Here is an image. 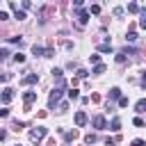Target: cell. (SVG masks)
<instances>
[{"label":"cell","instance_id":"obj_8","mask_svg":"<svg viewBox=\"0 0 146 146\" xmlns=\"http://www.w3.org/2000/svg\"><path fill=\"white\" fill-rule=\"evenodd\" d=\"M36 82H39V75L36 73H30V75L23 78V84H36Z\"/></svg>","mask_w":146,"mask_h":146},{"label":"cell","instance_id":"obj_28","mask_svg":"<svg viewBox=\"0 0 146 146\" xmlns=\"http://www.w3.org/2000/svg\"><path fill=\"white\" fill-rule=\"evenodd\" d=\"M87 75H89V73H87L84 68H78V78H87Z\"/></svg>","mask_w":146,"mask_h":146},{"label":"cell","instance_id":"obj_22","mask_svg":"<svg viewBox=\"0 0 146 146\" xmlns=\"http://www.w3.org/2000/svg\"><path fill=\"white\" fill-rule=\"evenodd\" d=\"M78 96H80V94H78V89H71V91H68V98H71V100H75Z\"/></svg>","mask_w":146,"mask_h":146},{"label":"cell","instance_id":"obj_3","mask_svg":"<svg viewBox=\"0 0 146 146\" xmlns=\"http://www.w3.org/2000/svg\"><path fill=\"white\" fill-rule=\"evenodd\" d=\"M75 16H78V23H80V25H84V23L89 21V11H84V9H80V7H75Z\"/></svg>","mask_w":146,"mask_h":146},{"label":"cell","instance_id":"obj_13","mask_svg":"<svg viewBox=\"0 0 146 146\" xmlns=\"http://www.w3.org/2000/svg\"><path fill=\"white\" fill-rule=\"evenodd\" d=\"M119 96H121V89L119 87H112L110 89V98H119Z\"/></svg>","mask_w":146,"mask_h":146},{"label":"cell","instance_id":"obj_10","mask_svg":"<svg viewBox=\"0 0 146 146\" xmlns=\"http://www.w3.org/2000/svg\"><path fill=\"white\" fill-rule=\"evenodd\" d=\"M32 52H34V55H36V57H46V50H43V48H41V46H36V43H34V46H32Z\"/></svg>","mask_w":146,"mask_h":146},{"label":"cell","instance_id":"obj_24","mask_svg":"<svg viewBox=\"0 0 146 146\" xmlns=\"http://www.w3.org/2000/svg\"><path fill=\"white\" fill-rule=\"evenodd\" d=\"M123 62H125V55L119 52V55H116V64H123Z\"/></svg>","mask_w":146,"mask_h":146},{"label":"cell","instance_id":"obj_17","mask_svg":"<svg viewBox=\"0 0 146 146\" xmlns=\"http://www.w3.org/2000/svg\"><path fill=\"white\" fill-rule=\"evenodd\" d=\"M125 41L135 43V41H137V34H135V32H128V34H125Z\"/></svg>","mask_w":146,"mask_h":146},{"label":"cell","instance_id":"obj_4","mask_svg":"<svg viewBox=\"0 0 146 146\" xmlns=\"http://www.w3.org/2000/svg\"><path fill=\"white\" fill-rule=\"evenodd\" d=\"M46 128H36V130H30V139H34V141H39V139H43L46 137Z\"/></svg>","mask_w":146,"mask_h":146},{"label":"cell","instance_id":"obj_19","mask_svg":"<svg viewBox=\"0 0 146 146\" xmlns=\"http://www.w3.org/2000/svg\"><path fill=\"white\" fill-rule=\"evenodd\" d=\"M75 137H78V132H75V130H71V132H66V141H73Z\"/></svg>","mask_w":146,"mask_h":146},{"label":"cell","instance_id":"obj_27","mask_svg":"<svg viewBox=\"0 0 146 146\" xmlns=\"http://www.w3.org/2000/svg\"><path fill=\"white\" fill-rule=\"evenodd\" d=\"M130 146H146V144H144V139H132Z\"/></svg>","mask_w":146,"mask_h":146},{"label":"cell","instance_id":"obj_29","mask_svg":"<svg viewBox=\"0 0 146 146\" xmlns=\"http://www.w3.org/2000/svg\"><path fill=\"white\" fill-rule=\"evenodd\" d=\"M89 11H91V14H98V11H100V7H98V5H91V9H89Z\"/></svg>","mask_w":146,"mask_h":146},{"label":"cell","instance_id":"obj_12","mask_svg":"<svg viewBox=\"0 0 146 146\" xmlns=\"http://www.w3.org/2000/svg\"><path fill=\"white\" fill-rule=\"evenodd\" d=\"M98 50H100V52H112V43L107 41V43H103V46H98Z\"/></svg>","mask_w":146,"mask_h":146},{"label":"cell","instance_id":"obj_26","mask_svg":"<svg viewBox=\"0 0 146 146\" xmlns=\"http://www.w3.org/2000/svg\"><path fill=\"white\" fill-rule=\"evenodd\" d=\"M84 141H87V144H94V141H96V135H87Z\"/></svg>","mask_w":146,"mask_h":146},{"label":"cell","instance_id":"obj_1","mask_svg":"<svg viewBox=\"0 0 146 146\" xmlns=\"http://www.w3.org/2000/svg\"><path fill=\"white\" fill-rule=\"evenodd\" d=\"M62 89H64V84H57V87L50 91V98H48V105H50V107H55V103H59V98H62Z\"/></svg>","mask_w":146,"mask_h":146},{"label":"cell","instance_id":"obj_14","mask_svg":"<svg viewBox=\"0 0 146 146\" xmlns=\"http://www.w3.org/2000/svg\"><path fill=\"white\" fill-rule=\"evenodd\" d=\"M128 11H130V14H137V11H139V5H137V2H130V5H128Z\"/></svg>","mask_w":146,"mask_h":146},{"label":"cell","instance_id":"obj_16","mask_svg":"<svg viewBox=\"0 0 146 146\" xmlns=\"http://www.w3.org/2000/svg\"><path fill=\"white\" fill-rule=\"evenodd\" d=\"M94 73H96V75L105 73V64H96V66H94Z\"/></svg>","mask_w":146,"mask_h":146},{"label":"cell","instance_id":"obj_15","mask_svg":"<svg viewBox=\"0 0 146 146\" xmlns=\"http://www.w3.org/2000/svg\"><path fill=\"white\" fill-rule=\"evenodd\" d=\"M14 11H16V18H18V21H25V9H18V7H16Z\"/></svg>","mask_w":146,"mask_h":146},{"label":"cell","instance_id":"obj_18","mask_svg":"<svg viewBox=\"0 0 146 146\" xmlns=\"http://www.w3.org/2000/svg\"><path fill=\"white\" fill-rule=\"evenodd\" d=\"M14 62H18V64L25 62V55H23V52H16V55H14Z\"/></svg>","mask_w":146,"mask_h":146},{"label":"cell","instance_id":"obj_32","mask_svg":"<svg viewBox=\"0 0 146 146\" xmlns=\"http://www.w3.org/2000/svg\"><path fill=\"white\" fill-rule=\"evenodd\" d=\"M9 114V110H0V116H7Z\"/></svg>","mask_w":146,"mask_h":146},{"label":"cell","instance_id":"obj_5","mask_svg":"<svg viewBox=\"0 0 146 146\" xmlns=\"http://www.w3.org/2000/svg\"><path fill=\"white\" fill-rule=\"evenodd\" d=\"M91 123H94V128H98V130L107 128V121H105V116H100V114H98V116H94V121H91Z\"/></svg>","mask_w":146,"mask_h":146},{"label":"cell","instance_id":"obj_7","mask_svg":"<svg viewBox=\"0 0 146 146\" xmlns=\"http://www.w3.org/2000/svg\"><path fill=\"white\" fill-rule=\"evenodd\" d=\"M84 123H87V114H84V112H75V125L82 128Z\"/></svg>","mask_w":146,"mask_h":146},{"label":"cell","instance_id":"obj_31","mask_svg":"<svg viewBox=\"0 0 146 146\" xmlns=\"http://www.w3.org/2000/svg\"><path fill=\"white\" fill-rule=\"evenodd\" d=\"M82 2L84 0H73V7H82Z\"/></svg>","mask_w":146,"mask_h":146},{"label":"cell","instance_id":"obj_25","mask_svg":"<svg viewBox=\"0 0 146 146\" xmlns=\"http://www.w3.org/2000/svg\"><path fill=\"white\" fill-rule=\"evenodd\" d=\"M119 105L125 107V105H128V98H125V96H119Z\"/></svg>","mask_w":146,"mask_h":146},{"label":"cell","instance_id":"obj_6","mask_svg":"<svg viewBox=\"0 0 146 146\" xmlns=\"http://www.w3.org/2000/svg\"><path fill=\"white\" fill-rule=\"evenodd\" d=\"M23 100H25V105L30 107L34 100H36V91H25V96H23Z\"/></svg>","mask_w":146,"mask_h":146},{"label":"cell","instance_id":"obj_11","mask_svg":"<svg viewBox=\"0 0 146 146\" xmlns=\"http://www.w3.org/2000/svg\"><path fill=\"white\" fill-rule=\"evenodd\" d=\"M137 112H146V98H141V100H137Z\"/></svg>","mask_w":146,"mask_h":146},{"label":"cell","instance_id":"obj_33","mask_svg":"<svg viewBox=\"0 0 146 146\" xmlns=\"http://www.w3.org/2000/svg\"><path fill=\"white\" fill-rule=\"evenodd\" d=\"M141 82H144V84H146V71H144V73H141Z\"/></svg>","mask_w":146,"mask_h":146},{"label":"cell","instance_id":"obj_21","mask_svg":"<svg viewBox=\"0 0 146 146\" xmlns=\"http://www.w3.org/2000/svg\"><path fill=\"white\" fill-rule=\"evenodd\" d=\"M50 73H52V78H62V75H64V73H62V68H52Z\"/></svg>","mask_w":146,"mask_h":146},{"label":"cell","instance_id":"obj_23","mask_svg":"<svg viewBox=\"0 0 146 146\" xmlns=\"http://www.w3.org/2000/svg\"><path fill=\"white\" fill-rule=\"evenodd\" d=\"M139 27H144V30H146V11H144V14H141V18H139Z\"/></svg>","mask_w":146,"mask_h":146},{"label":"cell","instance_id":"obj_30","mask_svg":"<svg viewBox=\"0 0 146 146\" xmlns=\"http://www.w3.org/2000/svg\"><path fill=\"white\" fill-rule=\"evenodd\" d=\"M7 18H9V14L7 11H0V21H7Z\"/></svg>","mask_w":146,"mask_h":146},{"label":"cell","instance_id":"obj_9","mask_svg":"<svg viewBox=\"0 0 146 146\" xmlns=\"http://www.w3.org/2000/svg\"><path fill=\"white\" fill-rule=\"evenodd\" d=\"M110 130H114V132H119V130H121V119H119V116H114V119H112Z\"/></svg>","mask_w":146,"mask_h":146},{"label":"cell","instance_id":"obj_20","mask_svg":"<svg viewBox=\"0 0 146 146\" xmlns=\"http://www.w3.org/2000/svg\"><path fill=\"white\" fill-rule=\"evenodd\" d=\"M89 59H91V64H100V55H89Z\"/></svg>","mask_w":146,"mask_h":146},{"label":"cell","instance_id":"obj_2","mask_svg":"<svg viewBox=\"0 0 146 146\" xmlns=\"http://www.w3.org/2000/svg\"><path fill=\"white\" fill-rule=\"evenodd\" d=\"M14 96H16V94H14V89H11V87H5V89H2V94H0V100L7 105V103H11V100H14Z\"/></svg>","mask_w":146,"mask_h":146}]
</instances>
